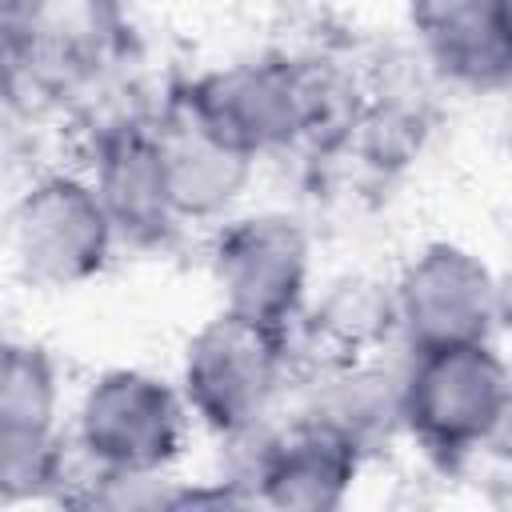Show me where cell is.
I'll return each instance as SVG.
<instances>
[{"label": "cell", "mask_w": 512, "mask_h": 512, "mask_svg": "<svg viewBox=\"0 0 512 512\" xmlns=\"http://www.w3.org/2000/svg\"><path fill=\"white\" fill-rule=\"evenodd\" d=\"M508 364L496 340L412 352L396 384V420L440 464L492 448L508 424Z\"/></svg>", "instance_id": "obj_1"}, {"label": "cell", "mask_w": 512, "mask_h": 512, "mask_svg": "<svg viewBox=\"0 0 512 512\" xmlns=\"http://www.w3.org/2000/svg\"><path fill=\"white\" fill-rule=\"evenodd\" d=\"M188 408L180 388L144 368H108L76 400L72 448L108 484H152L184 452Z\"/></svg>", "instance_id": "obj_2"}, {"label": "cell", "mask_w": 512, "mask_h": 512, "mask_svg": "<svg viewBox=\"0 0 512 512\" xmlns=\"http://www.w3.org/2000/svg\"><path fill=\"white\" fill-rule=\"evenodd\" d=\"M288 376V328L216 308L184 344L180 400L216 436H248Z\"/></svg>", "instance_id": "obj_3"}, {"label": "cell", "mask_w": 512, "mask_h": 512, "mask_svg": "<svg viewBox=\"0 0 512 512\" xmlns=\"http://www.w3.org/2000/svg\"><path fill=\"white\" fill-rule=\"evenodd\" d=\"M116 228L84 172H44L8 208V256L16 276L40 292L96 280L116 248Z\"/></svg>", "instance_id": "obj_4"}, {"label": "cell", "mask_w": 512, "mask_h": 512, "mask_svg": "<svg viewBox=\"0 0 512 512\" xmlns=\"http://www.w3.org/2000/svg\"><path fill=\"white\" fill-rule=\"evenodd\" d=\"M396 336L408 352L496 340L504 320V288L492 264L452 240L412 252L392 280Z\"/></svg>", "instance_id": "obj_5"}, {"label": "cell", "mask_w": 512, "mask_h": 512, "mask_svg": "<svg viewBox=\"0 0 512 512\" xmlns=\"http://www.w3.org/2000/svg\"><path fill=\"white\" fill-rule=\"evenodd\" d=\"M208 272L220 292V308L292 328L308 304L312 240L288 212L224 216L212 236Z\"/></svg>", "instance_id": "obj_6"}, {"label": "cell", "mask_w": 512, "mask_h": 512, "mask_svg": "<svg viewBox=\"0 0 512 512\" xmlns=\"http://www.w3.org/2000/svg\"><path fill=\"white\" fill-rule=\"evenodd\" d=\"M184 100L256 160L320 132L328 112L316 72L292 60H248L180 88Z\"/></svg>", "instance_id": "obj_7"}, {"label": "cell", "mask_w": 512, "mask_h": 512, "mask_svg": "<svg viewBox=\"0 0 512 512\" xmlns=\"http://www.w3.org/2000/svg\"><path fill=\"white\" fill-rule=\"evenodd\" d=\"M152 140L176 224H220L236 212L256 176V156L212 128L184 92L152 120Z\"/></svg>", "instance_id": "obj_8"}, {"label": "cell", "mask_w": 512, "mask_h": 512, "mask_svg": "<svg viewBox=\"0 0 512 512\" xmlns=\"http://www.w3.org/2000/svg\"><path fill=\"white\" fill-rule=\"evenodd\" d=\"M364 444L324 416L272 436L252 468V500L284 512H332L360 480Z\"/></svg>", "instance_id": "obj_9"}, {"label": "cell", "mask_w": 512, "mask_h": 512, "mask_svg": "<svg viewBox=\"0 0 512 512\" xmlns=\"http://www.w3.org/2000/svg\"><path fill=\"white\" fill-rule=\"evenodd\" d=\"M408 24L428 64L460 88L500 92L512 76L508 0H408Z\"/></svg>", "instance_id": "obj_10"}, {"label": "cell", "mask_w": 512, "mask_h": 512, "mask_svg": "<svg viewBox=\"0 0 512 512\" xmlns=\"http://www.w3.org/2000/svg\"><path fill=\"white\" fill-rule=\"evenodd\" d=\"M120 240L156 244L176 228L152 124H116L100 132L92 172H84Z\"/></svg>", "instance_id": "obj_11"}, {"label": "cell", "mask_w": 512, "mask_h": 512, "mask_svg": "<svg viewBox=\"0 0 512 512\" xmlns=\"http://www.w3.org/2000/svg\"><path fill=\"white\" fill-rule=\"evenodd\" d=\"M300 316H304V336L312 340L316 356H324L328 368L368 364L396 336L392 284L368 272L336 276L312 308L308 304L300 308Z\"/></svg>", "instance_id": "obj_12"}, {"label": "cell", "mask_w": 512, "mask_h": 512, "mask_svg": "<svg viewBox=\"0 0 512 512\" xmlns=\"http://www.w3.org/2000/svg\"><path fill=\"white\" fill-rule=\"evenodd\" d=\"M60 484H64L60 432L0 424V500H44Z\"/></svg>", "instance_id": "obj_13"}, {"label": "cell", "mask_w": 512, "mask_h": 512, "mask_svg": "<svg viewBox=\"0 0 512 512\" xmlns=\"http://www.w3.org/2000/svg\"><path fill=\"white\" fill-rule=\"evenodd\" d=\"M56 416H60V380H56L48 352L16 344L0 376V424L60 432Z\"/></svg>", "instance_id": "obj_14"}, {"label": "cell", "mask_w": 512, "mask_h": 512, "mask_svg": "<svg viewBox=\"0 0 512 512\" xmlns=\"http://www.w3.org/2000/svg\"><path fill=\"white\" fill-rule=\"evenodd\" d=\"M36 0H0V20H12V16H20V12H28Z\"/></svg>", "instance_id": "obj_15"}, {"label": "cell", "mask_w": 512, "mask_h": 512, "mask_svg": "<svg viewBox=\"0 0 512 512\" xmlns=\"http://www.w3.org/2000/svg\"><path fill=\"white\" fill-rule=\"evenodd\" d=\"M12 352H16V340L0 328V376H4V368H8V360H12Z\"/></svg>", "instance_id": "obj_16"}]
</instances>
